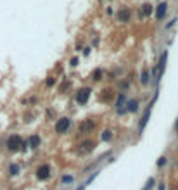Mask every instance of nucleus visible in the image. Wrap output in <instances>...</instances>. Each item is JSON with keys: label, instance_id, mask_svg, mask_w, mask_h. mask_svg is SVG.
I'll list each match as a JSON object with an SVG mask.
<instances>
[{"label": "nucleus", "instance_id": "obj_15", "mask_svg": "<svg viewBox=\"0 0 178 190\" xmlns=\"http://www.w3.org/2000/svg\"><path fill=\"white\" fill-rule=\"evenodd\" d=\"M102 78H104V69L97 68V69L92 73V79H93V81H100Z\"/></svg>", "mask_w": 178, "mask_h": 190}, {"label": "nucleus", "instance_id": "obj_3", "mask_svg": "<svg viewBox=\"0 0 178 190\" xmlns=\"http://www.w3.org/2000/svg\"><path fill=\"white\" fill-rule=\"evenodd\" d=\"M21 143H23V138L19 135H11L7 138L5 147L9 152H17V150H21Z\"/></svg>", "mask_w": 178, "mask_h": 190}, {"label": "nucleus", "instance_id": "obj_13", "mask_svg": "<svg viewBox=\"0 0 178 190\" xmlns=\"http://www.w3.org/2000/svg\"><path fill=\"white\" fill-rule=\"evenodd\" d=\"M38 145H40V137L38 135H31L28 138V147L30 149H38Z\"/></svg>", "mask_w": 178, "mask_h": 190}, {"label": "nucleus", "instance_id": "obj_19", "mask_svg": "<svg viewBox=\"0 0 178 190\" xmlns=\"http://www.w3.org/2000/svg\"><path fill=\"white\" fill-rule=\"evenodd\" d=\"M102 92H104V93H102V100H106V99H107V100H109V99H113V90H111V88L102 90Z\"/></svg>", "mask_w": 178, "mask_h": 190}, {"label": "nucleus", "instance_id": "obj_12", "mask_svg": "<svg viewBox=\"0 0 178 190\" xmlns=\"http://www.w3.org/2000/svg\"><path fill=\"white\" fill-rule=\"evenodd\" d=\"M124 111L126 112H135V111H138V100H128L126 102V107H124Z\"/></svg>", "mask_w": 178, "mask_h": 190}, {"label": "nucleus", "instance_id": "obj_6", "mask_svg": "<svg viewBox=\"0 0 178 190\" xmlns=\"http://www.w3.org/2000/svg\"><path fill=\"white\" fill-rule=\"evenodd\" d=\"M71 128V119L68 116H64V118H59L57 121H55V126H54V130H55V133H59V135H64L68 130Z\"/></svg>", "mask_w": 178, "mask_h": 190}, {"label": "nucleus", "instance_id": "obj_1", "mask_svg": "<svg viewBox=\"0 0 178 190\" xmlns=\"http://www.w3.org/2000/svg\"><path fill=\"white\" fill-rule=\"evenodd\" d=\"M166 61H168V52L166 50H162L161 57H159V62H157L156 69H154V81L156 83H159V79L162 78V74H164V69H166Z\"/></svg>", "mask_w": 178, "mask_h": 190}, {"label": "nucleus", "instance_id": "obj_8", "mask_svg": "<svg viewBox=\"0 0 178 190\" xmlns=\"http://www.w3.org/2000/svg\"><path fill=\"white\" fill-rule=\"evenodd\" d=\"M124 106H126V95L124 93H119L118 95V99H116V112H118V114H124Z\"/></svg>", "mask_w": 178, "mask_h": 190}, {"label": "nucleus", "instance_id": "obj_7", "mask_svg": "<svg viewBox=\"0 0 178 190\" xmlns=\"http://www.w3.org/2000/svg\"><path fill=\"white\" fill-rule=\"evenodd\" d=\"M95 126H97V121H95V118H86L85 121L80 123V132L81 133H90L95 130Z\"/></svg>", "mask_w": 178, "mask_h": 190}, {"label": "nucleus", "instance_id": "obj_9", "mask_svg": "<svg viewBox=\"0 0 178 190\" xmlns=\"http://www.w3.org/2000/svg\"><path fill=\"white\" fill-rule=\"evenodd\" d=\"M152 104H154V102H152ZM152 104H151L149 107H147V109H145V112H144V116H142V119H140V125H138V133H142V132H144V128H145L147 121H149V118H151Z\"/></svg>", "mask_w": 178, "mask_h": 190}, {"label": "nucleus", "instance_id": "obj_10", "mask_svg": "<svg viewBox=\"0 0 178 190\" xmlns=\"http://www.w3.org/2000/svg\"><path fill=\"white\" fill-rule=\"evenodd\" d=\"M166 12H168V4L166 2H162V4H159L156 9V17H157V21H161L162 17L166 16Z\"/></svg>", "mask_w": 178, "mask_h": 190}, {"label": "nucleus", "instance_id": "obj_16", "mask_svg": "<svg viewBox=\"0 0 178 190\" xmlns=\"http://www.w3.org/2000/svg\"><path fill=\"white\" fill-rule=\"evenodd\" d=\"M140 83L145 86L147 83H149V71H147V68L142 69V74H140Z\"/></svg>", "mask_w": 178, "mask_h": 190}, {"label": "nucleus", "instance_id": "obj_28", "mask_svg": "<svg viewBox=\"0 0 178 190\" xmlns=\"http://www.w3.org/2000/svg\"><path fill=\"white\" fill-rule=\"evenodd\" d=\"M175 132L178 133V119H176V123H175Z\"/></svg>", "mask_w": 178, "mask_h": 190}, {"label": "nucleus", "instance_id": "obj_5", "mask_svg": "<svg viewBox=\"0 0 178 190\" xmlns=\"http://www.w3.org/2000/svg\"><path fill=\"white\" fill-rule=\"evenodd\" d=\"M50 174H52V168H50V164H40V166L37 168V171H35V176H37V180H40V181L49 180Z\"/></svg>", "mask_w": 178, "mask_h": 190}, {"label": "nucleus", "instance_id": "obj_21", "mask_svg": "<svg viewBox=\"0 0 178 190\" xmlns=\"http://www.w3.org/2000/svg\"><path fill=\"white\" fill-rule=\"evenodd\" d=\"M168 164V159L164 157V156H161V157L157 159V168H162V166H166Z\"/></svg>", "mask_w": 178, "mask_h": 190}, {"label": "nucleus", "instance_id": "obj_4", "mask_svg": "<svg viewBox=\"0 0 178 190\" xmlns=\"http://www.w3.org/2000/svg\"><path fill=\"white\" fill-rule=\"evenodd\" d=\"M90 95H92V88H90V86H83V88H80L78 92H76V97H75L76 104L85 106L86 102H88V99H90Z\"/></svg>", "mask_w": 178, "mask_h": 190}, {"label": "nucleus", "instance_id": "obj_11", "mask_svg": "<svg viewBox=\"0 0 178 190\" xmlns=\"http://www.w3.org/2000/svg\"><path fill=\"white\" fill-rule=\"evenodd\" d=\"M130 17H131V12H130V9H121V11L118 12V19L119 23H128L130 21Z\"/></svg>", "mask_w": 178, "mask_h": 190}, {"label": "nucleus", "instance_id": "obj_24", "mask_svg": "<svg viewBox=\"0 0 178 190\" xmlns=\"http://www.w3.org/2000/svg\"><path fill=\"white\" fill-rule=\"evenodd\" d=\"M71 66H73V68H76V66H78V57H73V59H71Z\"/></svg>", "mask_w": 178, "mask_h": 190}, {"label": "nucleus", "instance_id": "obj_26", "mask_svg": "<svg viewBox=\"0 0 178 190\" xmlns=\"http://www.w3.org/2000/svg\"><path fill=\"white\" fill-rule=\"evenodd\" d=\"M90 50L92 48H83V55H90Z\"/></svg>", "mask_w": 178, "mask_h": 190}, {"label": "nucleus", "instance_id": "obj_29", "mask_svg": "<svg viewBox=\"0 0 178 190\" xmlns=\"http://www.w3.org/2000/svg\"><path fill=\"white\" fill-rule=\"evenodd\" d=\"M76 190H85V185H81L80 188H76Z\"/></svg>", "mask_w": 178, "mask_h": 190}, {"label": "nucleus", "instance_id": "obj_20", "mask_svg": "<svg viewBox=\"0 0 178 190\" xmlns=\"http://www.w3.org/2000/svg\"><path fill=\"white\" fill-rule=\"evenodd\" d=\"M154 183H156V180L149 178V180H147V183H145V187H144V190H152V188H154Z\"/></svg>", "mask_w": 178, "mask_h": 190}, {"label": "nucleus", "instance_id": "obj_27", "mask_svg": "<svg viewBox=\"0 0 178 190\" xmlns=\"http://www.w3.org/2000/svg\"><path fill=\"white\" fill-rule=\"evenodd\" d=\"M159 190H166V185H164V183H161V185H159Z\"/></svg>", "mask_w": 178, "mask_h": 190}, {"label": "nucleus", "instance_id": "obj_18", "mask_svg": "<svg viewBox=\"0 0 178 190\" xmlns=\"http://www.w3.org/2000/svg\"><path fill=\"white\" fill-rule=\"evenodd\" d=\"M102 140H104V142L113 140V132H111V130H104V132H102Z\"/></svg>", "mask_w": 178, "mask_h": 190}, {"label": "nucleus", "instance_id": "obj_14", "mask_svg": "<svg viewBox=\"0 0 178 190\" xmlns=\"http://www.w3.org/2000/svg\"><path fill=\"white\" fill-rule=\"evenodd\" d=\"M152 11H154V7H152L151 4H144L142 9H140V14H142V17H147V16L152 14Z\"/></svg>", "mask_w": 178, "mask_h": 190}, {"label": "nucleus", "instance_id": "obj_25", "mask_svg": "<svg viewBox=\"0 0 178 190\" xmlns=\"http://www.w3.org/2000/svg\"><path fill=\"white\" fill-rule=\"evenodd\" d=\"M175 23H176V19H173V21H169V23L166 24V30H169V28H171L173 24H175Z\"/></svg>", "mask_w": 178, "mask_h": 190}, {"label": "nucleus", "instance_id": "obj_17", "mask_svg": "<svg viewBox=\"0 0 178 190\" xmlns=\"http://www.w3.org/2000/svg\"><path fill=\"white\" fill-rule=\"evenodd\" d=\"M9 174H11V176H17V174H19V166H17V164H11V166H9Z\"/></svg>", "mask_w": 178, "mask_h": 190}, {"label": "nucleus", "instance_id": "obj_23", "mask_svg": "<svg viewBox=\"0 0 178 190\" xmlns=\"http://www.w3.org/2000/svg\"><path fill=\"white\" fill-rule=\"evenodd\" d=\"M73 180H75V178H73V176H62V183H73Z\"/></svg>", "mask_w": 178, "mask_h": 190}, {"label": "nucleus", "instance_id": "obj_22", "mask_svg": "<svg viewBox=\"0 0 178 190\" xmlns=\"http://www.w3.org/2000/svg\"><path fill=\"white\" fill-rule=\"evenodd\" d=\"M45 85H47V86H54V85H55V78H54V76H49L47 81H45Z\"/></svg>", "mask_w": 178, "mask_h": 190}, {"label": "nucleus", "instance_id": "obj_2", "mask_svg": "<svg viewBox=\"0 0 178 190\" xmlns=\"http://www.w3.org/2000/svg\"><path fill=\"white\" fill-rule=\"evenodd\" d=\"M97 147V143H95V140H83V142H80V145H78V149H76V154L78 156H86V154L93 152V149Z\"/></svg>", "mask_w": 178, "mask_h": 190}]
</instances>
